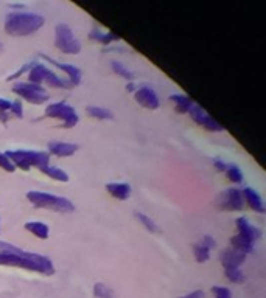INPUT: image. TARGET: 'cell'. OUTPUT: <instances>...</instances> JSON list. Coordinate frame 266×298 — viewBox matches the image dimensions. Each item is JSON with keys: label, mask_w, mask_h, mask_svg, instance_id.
I'll return each instance as SVG.
<instances>
[{"label": "cell", "mask_w": 266, "mask_h": 298, "mask_svg": "<svg viewBox=\"0 0 266 298\" xmlns=\"http://www.w3.org/2000/svg\"><path fill=\"white\" fill-rule=\"evenodd\" d=\"M0 266L20 267L25 270H30V272H37L42 275L55 274V266H53V263L47 256L25 252L5 241H0Z\"/></svg>", "instance_id": "cell-1"}, {"label": "cell", "mask_w": 266, "mask_h": 298, "mask_svg": "<svg viewBox=\"0 0 266 298\" xmlns=\"http://www.w3.org/2000/svg\"><path fill=\"white\" fill-rule=\"evenodd\" d=\"M45 19L36 12L14 11L9 12L5 19V31L9 36H30L42 28Z\"/></svg>", "instance_id": "cell-2"}, {"label": "cell", "mask_w": 266, "mask_h": 298, "mask_svg": "<svg viewBox=\"0 0 266 298\" xmlns=\"http://www.w3.org/2000/svg\"><path fill=\"white\" fill-rule=\"evenodd\" d=\"M8 158L12 161L16 168H20L22 171H30L33 166L44 168L50 161V154L44 151H25V149H17V151H6L5 152Z\"/></svg>", "instance_id": "cell-3"}, {"label": "cell", "mask_w": 266, "mask_h": 298, "mask_svg": "<svg viewBox=\"0 0 266 298\" xmlns=\"http://www.w3.org/2000/svg\"><path fill=\"white\" fill-rule=\"evenodd\" d=\"M26 199H28L36 208H47V210H53L58 213H72L75 210V205L69 199L50 194V193L28 191L26 193Z\"/></svg>", "instance_id": "cell-4"}, {"label": "cell", "mask_w": 266, "mask_h": 298, "mask_svg": "<svg viewBox=\"0 0 266 298\" xmlns=\"http://www.w3.org/2000/svg\"><path fill=\"white\" fill-rule=\"evenodd\" d=\"M28 83L31 84H48L50 87H58V89H72L70 83H67L65 79L59 78L55 72L48 70L44 64L34 62L33 67L28 72Z\"/></svg>", "instance_id": "cell-5"}, {"label": "cell", "mask_w": 266, "mask_h": 298, "mask_svg": "<svg viewBox=\"0 0 266 298\" xmlns=\"http://www.w3.org/2000/svg\"><path fill=\"white\" fill-rule=\"evenodd\" d=\"M55 45L65 55H79L81 51V44L67 23H58L55 26Z\"/></svg>", "instance_id": "cell-6"}, {"label": "cell", "mask_w": 266, "mask_h": 298, "mask_svg": "<svg viewBox=\"0 0 266 298\" xmlns=\"http://www.w3.org/2000/svg\"><path fill=\"white\" fill-rule=\"evenodd\" d=\"M45 118H58L64 121V128L70 129L75 128L79 121V117L73 107L64 101L51 103L45 107Z\"/></svg>", "instance_id": "cell-7"}, {"label": "cell", "mask_w": 266, "mask_h": 298, "mask_svg": "<svg viewBox=\"0 0 266 298\" xmlns=\"http://www.w3.org/2000/svg\"><path fill=\"white\" fill-rule=\"evenodd\" d=\"M11 90L12 93H16L17 97L26 100L31 104H42L50 98L48 92L42 86L31 84V83H16Z\"/></svg>", "instance_id": "cell-8"}, {"label": "cell", "mask_w": 266, "mask_h": 298, "mask_svg": "<svg viewBox=\"0 0 266 298\" xmlns=\"http://www.w3.org/2000/svg\"><path fill=\"white\" fill-rule=\"evenodd\" d=\"M218 207L229 211H242L245 207V199L242 194V189L229 188L221 193L218 199Z\"/></svg>", "instance_id": "cell-9"}, {"label": "cell", "mask_w": 266, "mask_h": 298, "mask_svg": "<svg viewBox=\"0 0 266 298\" xmlns=\"http://www.w3.org/2000/svg\"><path fill=\"white\" fill-rule=\"evenodd\" d=\"M190 117H192V120L195 121L196 125H199L201 128H204V129H207V131H210V132H223L224 131V128L218 123L217 120H214L212 118L201 106H198V104H195L192 109H190Z\"/></svg>", "instance_id": "cell-10"}, {"label": "cell", "mask_w": 266, "mask_h": 298, "mask_svg": "<svg viewBox=\"0 0 266 298\" xmlns=\"http://www.w3.org/2000/svg\"><path fill=\"white\" fill-rule=\"evenodd\" d=\"M134 100L137 101V104H140L145 109L150 111H156L161 106V100H159L157 93L151 89V87H140L136 90L134 93Z\"/></svg>", "instance_id": "cell-11"}, {"label": "cell", "mask_w": 266, "mask_h": 298, "mask_svg": "<svg viewBox=\"0 0 266 298\" xmlns=\"http://www.w3.org/2000/svg\"><path fill=\"white\" fill-rule=\"evenodd\" d=\"M41 56H42V59L51 62L53 65L58 67L59 70H62L65 75H67V76H69V83H70L72 87H75V86H78L79 83H81V70H79L78 67H75V65H72V64H62V62H59V61L51 59V58L47 56V55H41Z\"/></svg>", "instance_id": "cell-12"}, {"label": "cell", "mask_w": 266, "mask_h": 298, "mask_svg": "<svg viewBox=\"0 0 266 298\" xmlns=\"http://www.w3.org/2000/svg\"><path fill=\"white\" fill-rule=\"evenodd\" d=\"M235 224H237V228H238V235L243 236L248 241H251L252 244L262 238V230L257 228L256 225H252L246 218H243V216L242 218H238L235 221Z\"/></svg>", "instance_id": "cell-13"}, {"label": "cell", "mask_w": 266, "mask_h": 298, "mask_svg": "<svg viewBox=\"0 0 266 298\" xmlns=\"http://www.w3.org/2000/svg\"><path fill=\"white\" fill-rule=\"evenodd\" d=\"M246 261V255L234 250V249H226L221 253V264L226 269H240V266H243V263Z\"/></svg>", "instance_id": "cell-14"}, {"label": "cell", "mask_w": 266, "mask_h": 298, "mask_svg": "<svg viewBox=\"0 0 266 298\" xmlns=\"http://www.w3.org/2000/svg\"><path fill=\"white\" fill-rule=\"evenodd\" d=\"M47 148H48V154L56 157H70L79 149V146L75 143H64V142H50Z\"/></svg>", "instance_id": "cell-15"}, {"label": "cell", "mask_w": 266, "mask_h": 298, "mask_svg": "<svg viewBox=\"0 0 266 298\" xmlns=\"http://www.w3.org/2000/svg\"><path fill=\"white\" fill-rule=\"evenodd\" d=\"M242 194H243V199L246 200V204L254 210V211H257V213H265V205H263V200H262V197H260V194L256 191L254 188H251V186H246L243 191H242Z\"/></svg>", "instance_id": "cell-16"}, {"label": "cell", "mask_w": 266, "mask_h": 298, "mask_svg": "<svg viewBox=\"0 0 266 298\" xmlns=\"http://www.w3.org/2000/svg\"><path fill=\"white\" fill-rule=\"evenodd\" d=\"M106 189H108V193L118 199V200H126L131 196V185L125 183V182H109L106 185Z\"/></svg>", "instance_id": "cell-17"}, {"label": "cell", "mask_w": 266, "mask_h": 298, "mask_svg": "<svg viewBox=\"0 0 266 298\" xmlns=\"http://www.w3.org/2000/svg\"><path fill=\"white\" fill-rule=\"evenodd\" d=\"M170 101L175 103V111L178 114H189L190 109L195 106L193 100L189 98L187 95H182V93H173V95H170Z\"/></svg>", "instance_id": "cell-18"}, {"label": "cell", "mask_w": 266, "mask_h": 298, "mask_svg": "<svg viewBox=\"0 0 266 298\" xmlns=\"http://www.w3.org/2000/svg\"><path fill=\"white\" fill-rule=\"evenodd\" d=\"M89 39L97 40V42H100V44H103V45H109V44H112V42H117V40H120V37H118L115 33H112V31L103 33L100 28H97V26L89 31Z\"/></svg>", "instance_id": "cell-19"}, {"label": "cell", "mask_w": 266, "mask_h": 298, "mask_svg": "<svg viewBox=\"0 0 266 298\" xmlns=\"http://www.w3.org/2000/svg\"><path fill=\"white\" fill-rule=\"evenodd\" d=\"M25 230L26 232L33 233L36 238L39 239H47L48 235H50V230L47 227V224L41 222V221H30V222H25Z\"/></svg>", "instance_id": "cell-20"}, {"label": "cell", "mask_w": 266, "mask_h": 298, "mask_svg": "<svg viewBox=\"0 0 266 298\" xmlns=\"http://www.w3.org/2000/svg\"><path fill=\"white\" fill-rule=\"evenodd\" d=\"M42 174H45L47 177H50V179H53V180H58V182H69L70 180V177H69V174L65 172L64 169H61V168H56V166H50V165H47V166H44V168H41L39 169Z\"/></svg>", "instance_id": "cell-21"}, {"label": "cell", "mask_w": 266, "mask_h": 298, "mask_svg": "<svg viewBox=\"0 0 266 298\" xmlns=\"http://www.w3.org/2000/svg\"><path fill=\"white\" fill-rule=\"evenodd\" d=\"M231 246H232L234 250H238V252H242L245 255L254 252V244H252L251 241H248V239H245L240 235H237V236H234L231 239Z\"/></svg>", "instance_id": "cell-22"}, {"label": "cell", "mask_w": 266, "mask_h": 298, "mask_svg": "<svg viewBox=\"0 0 266 298\" xmlns=\"http://www.w3.org/2000/svg\"><path fill=\"white\" fill-rule=\"evenodd\" d=\"M193 255H195V260L198 263H206L210 258V249L207 246H204L201 241H199L193 246Z\"/></svg>", "instance_id": "cell-23"}, {"label": "cell", "mask_w": 266, "mask_h": 298, "mask_svg": "<svg viewBox=\"0 0 266 298\" xmlns=\"http://www.w3.org/2000/svg\"><path fill=\"white\" fill-rule=\"evenodd\" d=\"M86 112L90 115V117H94V118H98V120H112L114 115L111 111L108 109H104V107H98V106H89Z\"/></svg>", "instance_id": "cell-24"}, {"label": "cell", "mask_w": 266, "mask_h": 298, "mask_svg": "<svg viewBox=\"0 0 266 298\" xmlns=\"http://www.w3.org/2000/svg\"><path fill=\"white\" fill-rule=\"evenodd\" d=\"M111 69H112V72L114 73H117L118 76H122V78H125V79H128V81H132L136 78V75L132 73L128 67H125L122 62H118V61H112L111 62Z\"/></svg>", "instance_id": "cell-25"}, {"label": "cell", "mask_w": 266, "mask_h": 298, "mask_svg": "<svg viewBox=\"0 0 266 298\" xmlns=\"http://www.w3.org/2000/svg\"><path fill=\"white\" fill-rule=\"evenodd\" d=\"M134 216H136V219H137L146 230H148V232H151V233H159V227H157V224H156L151 218H148V216L143 214V213H140V211H136Z\"/></svg>", "instance_id": "cell-26"}, {"label": "cell", "mask_w": 266, "mask_h": 298, "mask_svg": "<svg viewBox=\"0 0 266 298\" xmlns=\"http://www.w3.org/2000/svg\"><path fill=\"white\" fill-rule=\"evenodd\" d=\"M94 295L97 298H114L115 297L114 291L106 286V284H103V283H97L94 286Z\"/></svg>", "instance_id": "cell-27"}, {"label": "cell", "mask_w": 266, "mask_h": 298, "mask_svg": "<svg viewBox=\"0 0 266 298\" xmlns=\"http://www.w3.org/2000/svg\"><path fill=\"white\" fill-rule=\"evenodd\" d=\"M226 175H228V179L232 182V183H242L243 182V172L242 169L235 166V165H231L226 169Z\"/></svg>", "instance_id": "cell-28"}, {"label": "cell", "mask_w": 266, "mask_h": 298, "mask_svg": "<svg viewBox=\"0 0 266 298\" xmlns=\"http://www.w3.org/2000/svg\"><path fill=\"white\" fill-rule=\"evenodd\" d=\"M224 274H226V278L232 283H243L245 281V275L240 269H226Z\"/></svg>", "instance_id": "cell-29"}, {"label": "cell", "mask_w": 266, "mask_h": 298, "mask_svg": "<svg viewBox=\"0 0 266 298\" xmlns=\"http://www.w3.org/2000/svg\"><path fill=\"white\" fill-rule=\"evenodd\" d=\"M0 168L6 172H14L16 171V166L12 165V161L8 158V155L5 152H0Z\"/></svg>", "instance_id": "cell-30"}, {"label": "cell", "mask_w": 266, "mask_h": 298, "mask_svg": "<svg viewBox=\"0 0 266 298\" xmlns=\"http://www.w3.org/2000/svg\"><path fill=\"white\" fill-rule=\"evenodd\" d=\"M33 64H34V62H26V64H23L19 70H16V72L12 73L11 76H8V78H6V81H14V79H17L19 76H22L23 73H28V72H30V69L33 67Z\"/></svg>", "instance_id": "cell-31"}, {"label": "cell", "mask_w": 266, "mask_h": 298, "mask_svg": "<svg viewBox=\"0 0 266 298\" xmlns=\"http://www.w3.org/2000/svg\"><path fill=\"white\" fill-rule=\"evenodd\" d=\"M8 112H11L12 115L17 117V118H23V107H22L20 100H16L14 103H11V107H9Z\"/></svg>", "instance_id": "cell-32"}, {"label": "cell", "mask_w": 266, "mask_h": 298, "mask_svg": "<svg viewBox=\"0 0 266 298\" xmlns=\"http://www.w3.org/2000/svg\"><path fill=\"white\" fill-rule=\"evenodd\" d=\"M212 292L215 294V298H232V292L228 288L215 286V288H212Z\"/></svg>", "instance_id": "cell-33"}, {"label": "cell", "mask_w": 266, "mask_h": 298, "mask_svg": "<svg viewBox=\"0 0 266 298\" xmlns=\"http://www.w3.org/2000/svg\"><path fill=\"white\" fill-rule=\"evenodd\" d=\"M201 242L204 244V246H207L210 250L214 249V247H217V241H215L214 238H212V236H209V235H206V236L201 239Z\"/></svg>", "instance_id": "cell-34"}, {"label": "cell", "mask_w": 266, "mask_h": 298, "mask_svg": "<svg viewBox=\"0 0 266 298\" xmlns=\"http://www.w3.org/2000/svg\"><path fill=\"white\" fill-rule=\"evenodd\" d=\"M11 107V101L6 98H0V112H8Z\"/></svg>", "instance_id": "cell-35"}, {"label": "cell", "mask_w": 266, "mask_h": 298, "mask_svg": "<svg viewBox=\"0 0 266 298\" xmlns=\"http://www.w3.org/2000/svg\"><path fill=\"white\" fill-rule=\"evenodd\" d=\"M179 298H204V292L201 289H198V291H193V292L184 295V297H179Z\"/></svg>", "instance_id": "cell-36"}, {"label": "cell", "mask_w": 266, "mask_h": 298, "mask_svg": "<svg viewBox=\"0 0 266 298\" xmlns=\"http://www.w3.org/2000/svg\"><path fill=\"white\" fill-rule=\"evenodd\" d=\"M214 165H215V168H217L218 171H226V169H228V165H226L224 161H223V160H220V158H215Z\"/></svg>", "instance_id": "cell-37"}, {"label": "cell", "mask_w": 266, "mask_h": 298, "mask_svg": "<svg viewBox=\"0 0 266 298\" xmlns=\"http://www.w3.org/2000/svg\"><path fill=\"white\" fill-rule=\"evenodd\" d=\"M8 121V112H0V123H6Z\"/></svg>", "instance_id": "cell-38"}, {"label": "cell", "mask_w": 266, "mask_h": 298, "mask_svg": "<svg viewBox=\"0 0 266 298\" xmlns=\"http://www.w3.org/2000/svg\"><path fill=\"white\" fill-rule=\"evenodd\" d=\"M126 90H128V92H132V90H134V84H132V83L128 84V86H126Z\"/></svg>", "instance_id": "cell-39"}, {"label": "cell", "mask_w": 266, "mask_h": 298, "mask_svg": "<svg viewBox=\"0 0 266 298\" xmlns=\"http://www.w3.org/2000/svg\"><path fill=\"white\" fill-rule=\"evenodd\" d=\"M2 50H3V44H2V42H0V51H2Z\"/></svg>", "instance_id": "cell-40"}]
</instances>
